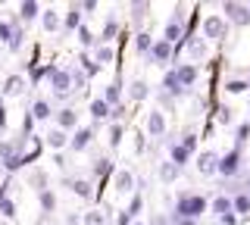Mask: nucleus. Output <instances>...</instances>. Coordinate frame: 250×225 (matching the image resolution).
<instances>
[{
    "label": "nucleus",
    "instance_id": "nucleus-47",
    "mask_svg": "<svg viewBox=\"0 0 250 225\" xmlns=\"http://www.w3.org/2000/svg\"><path fill=\"white\" fill-rule=\"evenodd\" d=\"M219 222H222V225H238L241 219H238V216H234V213H229V216H222V219H219Z\"/></svg>",
    "mask_w": 250,
    "mask_h": 225
},
{
    "label": "nucleus",
    "instance_id": "nucleus-35",
    "mask_svg": "<svg viewBox=\"0 0 250 225\" xmlns=\"http://www.w3.org/2000/svg\"><path fill=\"white\" fill-rule=\"evenodd\" d=\"M6 188H10V184H3V188H0V213H3V216H16V204L6 197Z\"/></svg>",
    "mask_w": 250,
    "mask_h": 225
},
{
    "label": "nucleus",
    "instance_id": "nucleus-9",
    "mask_svg": "<svg viewBox=\"0 0 250 225\" xmlns=\"http://www.w3.org/2000/svg\"><path fill=\"white\" fill-rule=\"evenodd\" d=\"M166 144H169V160L175 163L178 169H185V166H188V160H191L194 153L188 150V147H185L182 141H172V138H166Z\"/></svg>",
    "mask_w": 250,
    "mask_h": 225
},
{
    "label": "nucleus",
    "instance_id": "nucleus-41",
    "mask_svg": "<svg viewBox=\"0 0 250 225\" xmlns=\"http://www.w3.org/2000/svg\"><path fill=\"white\" fill-rule=\"evenodd\" d=\"M84 225H106V216L100 209H91V213H84Z\"/></svg>",
    "mask_w": 250,
    "mask_h": 225
},
{
    "label": "nucleus",
    "instance_id": "nucleus-15",
    "mask_svg": "<svg viewBox=\"0 0 250 225\" xmlns=\"http://www.w3.org/2000/svg\"><path fill=\"white\" fill-rule=\"evenodd\" d=\"M209 206H213V216H219V219H222V216H229V213H234V204H231L229 194H216Z\"/></svg>",
    "mask_w": 250,
    "mask_h": 225
},
{
    "label": "nucleus",
    "instance_id": "nucleus-2",
    "mask_svg": "<svg viewBox=\"0 0 250 225\" xmlns=\"http://www.w3.org/2000/svg\"><path fill=\"white\" fill-rule=\"evenodd\" d=\"M229 19L225 16H219V13H209V16H203L200 22V35L207 38V41H225L229 38Z\"/></svg>",
    "mask_w": 250,
    "mask_h": 225
},
{
    "label": "nucleus",
    "instance_id": "nucleus-23",
    "mask_svg": "<svg viewBox=\"0 0 250 225\" xmlns=\"http://www.w3.org/2000/svg\"><path fill=\"white\" fill-rule=\"evenodd\" d=\"M62 28H66V32H75V28H82V3H72V6H69Z\"/></svg>",
    "mask_w": 250,
    "mask_h": 225
},
{
    "label": "nucleus",
    "instance_id": "nucleus-52",
    "mask_svg": "<svg viewBox=\"0 0 250 225\" xmlns=\"http://www.w3.org/2000/svg\"><path fill=\"white\" fill-rule=\"evenodd\" d=\"M241 184H244V191H247V194H250V172H247V175H244V182H241Z\"/></svg>",
    "mask_w": 250,
    "mask_h": 225
},
{
    "label": "nucleus",
    "instance_id": "nucleus-14",
    "mask_svg": "<svg viewBox=\"0 0 250 225\" xmlns=\"http://www.w3.org/2000/svg\"><path fill=\"white\" fill-rule=\"evenodd\" d=\"M22 91H25V79L22 75H10L3 82V88H0V97H19Z\"/></svg>",
    "mask_w": 250,
    "mask_h": 225
},
{
    "label": "nucleus",
    "instance_id": "nucleus-37",
    "mask_svg": "<svg viewBox=\"0 0 250 225\" xmlns=\"http://www.w3.org/2000/svg\"><path fill=\"white\" fill-rule=\"evenodd\" d=\"M38 200H41V209H44V213H50V209L57 206V197H53V191H50V188H44L41 194H38Z\"/></svg>",
    "mask_w": 250,
    "mask_h": 225
},
{
    "label": "nucleus",
    "instance_id": "nucleus-48",
    "mask_svg": "<svg viewBox=\"0 0 250 225\" xmlns=\"http://www.w3.org/2000/svg\"><path fill=\"white\" fill-rule=\"evenodd\" d=\"M66 225H84V219H82V216H75V213H72V216H66Z\"/></svg>",
    "mask_w": 250,
    "mask_h": 225
},
{
    "label": "nucleus",
    "instance_id": "nucleus-44",
    "mask_svg": "<svg viewBox=\"0 0 250 225\" xmlns=\"http://www.w3.org/2000/svg\"><path fill=\"white\" fill-rule=\"evenodd\" d=\"M122 144V125H113L109 128V147H119Z\"/></svg>",
    "mask_w": 250,
    "mask_h": 225
},
{
    "label": "nucleus",
    "instance_id": "nucleus-29",
    "mask_svg": "<svg viewBox=\"0 0 250 225\" xmlns=\"http://www.w3.org/2000/svg\"><path fill=\"white\" fill-rule=\"evenodd\" d=\"M250 141V119L247 122H241L238 128H234V147H241V150H244V144Z\"/></svg>",
    "mask_w": 250,
    "mask_h": 225
},
{
    "label": "nucleus",
    "instance_id": "nucleus-12",
    "mask_svg": "<svg viewBox=\"0 0 250 225\" xmlns=\"http://www.w3.org/2000/svg\"><path fill=\"white\" fill-rule=\"evenodd\" d=\"M135 172H131V169H119V172L113 175V188L119 191V194H131L135 191Z\"/></svg>",
    "mask_w": 250,
    "mask_h": 225
},
{
    "label": "nucleus",
    "instance_id": "nucleus-30",
    "mask_svg": "<svg viewBox=\"0 0 250 225\" xmlns=\"http://www.w3.org/2000/svg\"><path fill=\"white\" fill-rule=\"evenodd\" d=\"M109 169H113V163H109L106 157H97V160H94V166H91V175L94 178H104V175H109Z\"/></svg>",
    "mask_w": 250,
    "mask_h": 225
},
{
    "label": "nucleus",
    "instance_id": "nucleus-28",
    "mask_svg": "<svg viewBox=\"0 0 250 225\" xmlns=\"http://www.w3.org/2000/svg\"><path fill=\"white\" fill-rule=\"evenodd\" d=\"M216 122H219V125H231V122H234V110H231L229 103H219L216 106Z\"/></svg>",
    "mask_w": 250,
    "mask_h": 225
},
{
    "label": "nucleus",
    "instance_id": "nucleus-53",
    "mask_svg": "<svg viewBox=\"0 0 250 225\" xmlns=\"http://www.w3.org/2000/svg\"><path fill=\"white\" fill-rule=\"evenodd\" d=\"M247 88H250V79H247Z\"/></svg>",
    "mask_w": 250,
    "mask_h": 225
},
{
    "label": "nucleus",
    "instance_id": "nucleus-25",
    "mask_svg": "<svg viewBox=\"0 0 250 225\" xmlns=\"http://www.w3.org/2000/svg\"><path fill=\"white\" fill-rule=\"evenodd\" d=\"M104 100H106L109 106H119V100H122V82H119V79L106 84V91H104Z\"/></svg>",
    "mask_w": 250,
    "mask_h": 225
},
{
    "label": "nucleus",
    "instance_id": "nucleus-50",
    "mask_svg": "<svg viewBox=\"0 0 250 225\" xmlns=\"http://www.w3.org/2000/svg\"><path fill=\"white\" fill-rule=\"evenodd\" d=\"M0 128H6V110H3V100H0Z\"/></svg>",
    "mask_w": 250,
    "mask_h": 225
},
{
    "label": "nucleus",
    "instance_id": "nucleus-11",
    "mask_svg": "<svg viewBox=\"0 0 250 225\" xmlns=\"http://www.w3.org/2000/svg\"><path fill=\"white\" fill-rule=\"evenodd\" d=\"M147 135L150 138H166V116H163V110L147 113Z\"/></svg>",
    "mask_w": 250,
    "mask_h": 225
},
{
    "label": "nucleus",
    "instance_id": "nucleus-39",
    "mask_svg": "<svg viewBox=\"0 0 250 225\" xmlns=\"http://www.w3.org/2000/svg\"><path fill=\"white\" fill-rule=\"evenodd\" d=\"M147 13H150V3H144V0H141V3H131V19L135 22H141Z\"/></svg>",
    "mask_w": 250,
    "mask_h": 225
},
{
    "label": "nucleus",
    "instance_id": "nucleus-27",
    "mask_svg": "<svg viewBox=\"0 0 250 225\" xmlns=\"http://www.w3.org/2000/svg\"><path fill=\"white\" fill-rule=\"evenodd\" d=\"M116 35H119V22H116V19H106L104 22V32H100V44H109Z\"/></svg>",
    "mask_w": 250,
    "mask_h": 225
},
{
    "label": "nucleus",
    "instance_id": "nucleus-4",
    "mask_svg": "<svg viewBox=\"0 0 250 225\" xmlns=\"http://www.w3.org/2000/svg\"><path fill=\"white\" fill-rule=\"evenodd\" d=\"M182 47H185V53H188V63L197 66L200 60H207V53H209V41H207L203 35H188Z\"/></svg>",
    "mask_w": 250,
    "mask_h": 225
},
{
    "label": "nucleus",
    "instance_id": "nucleus-21",
    "mask_svg": "<svg viewBox=\"0 0 250 225\" xmlns=\"http://www.w3.org/2000/svg\"><path fill=\"white\" fill-rule=\"evenodd\" d=\"M147 94H150V84H147L144 79H135L128 84V97L135 100V103H141V100H147Z\"/></svg>",
    "mask_w": 250,
    "mask_h": 225
},
{
    "label": "nucleus",
    "instance_id": "nucleus-8",
    "mask_svg": "<svg viewBox=\"0 0 250 225\" xmlns=\"http://www.w3.org/2000/svg\"><path fill=\"white\" fill-rule=\"evenodd\" d=\"M219 160H222V153H216V150H200V153H197V172H200V175H219Z\"/></svg>",
    "mask_w": 250,
    "mask_h": 225
},
{
    "label": "nucleus",
    "instance_id": "nucleus-1",
    "mask_svg": "<svg viewBox=\"0 0 250 225\" xmlns=\"http://www.w3.org/2000/svg\"><path fill=\"white\" fill-rule=\"evenodd\" d=\"M209 200L203 194H194V191H182L175 197V209H172V219H200L207 213Z\"/></svg>",
    "mask_w": 250,
    "mask_h": 225
},
{
    "label": "nucleus",
    "instance_id": "nucleus-16",
    "mask_svg": "<svg viewBox=\"0 0 250 225\" xmlns=\"http://www.w3.org/2000/svg\"><path fill=\"white\" fill-rule=\"evenodd\" d=\"M75 125H78V113L72 110V106H62V110L57 113V128L69 131V128H75Z\"/></svg>",
    "mask_w": 250,
    "mask_h": 225
},
{
    "label": "nucleus",
    "instance_id": "nucleus-6",
    "mask_svg": "<svg viewBox=\"0 0 250 225\" xmlns=\"http://www.w3.org/2000/svg\"><path fill=\"white\" fill-rule=\"evenodd\" d=\"M50 88H53V94L57 97H69L75 91V84H72V69H57V72L50 75Z\"/></svg>",
    "mask_w": 250,
    "mask_h": 225
},
{
    "label": "nucleus",
    "instance_id": "nucleus-7",
    "mask_svg": "<svg viewBox=\"0 0 250 225\" xmlns=\"http://www.w3.org/2000/svg\"><path fill=\"white\" fill-rule=\"evenodd\" d=\"M175 53H178V50L172 47L169 41H163V38H156V44H153V50H150V57H147V60H150L153 66H169L172 60H175Z\"/></svg>",
    "mask_w": 250,
    "mask_h": 225
},
{
    "label": "nucleus",
    "instance_id": "nucleus-46",
    "mask_svg": "<svg viewBox=\"0 0 250 225\" xmlns=\"http://www.w3.org/2000/svg\"><path fill=\"white\" fill-rule=\"evenodd\" d=\"M31 128H35V116L25 113L22 116V135H31Z\"/></svg>",
    "mask_w": 250,
    "mask_h": 225
},
{
    "label": "nucleus",
    "instance_id": "nucleus-18",
    "mask_svg": "<svg viewBox=\"0 0 250 225\" xmlns=\"http://www.w3.org/2000/svg\"><path fill=\"white\" fill-rule=\"evenodd\" d=\"M156 175H160V182H163V184H172V182H175L178 175H182V169H178V166H175L172 160H166V163H160V169H156Z\"/></svg>",
    "mask_w": 250,
    "mask_h": 225
},
{
    "label": "nucleus",
    "instance_id": "nucleus-38",
    "mask_svg": "<svg viewBox=\"0 0 250 225\" xmlns=\"http://www.w3.org/2000/svg\"><path fill=\"white\" fill-rule=\"evenodd\" d=\"M13 32H16V22L0 19V44H10L13 41Z\"/></svg>",
    "mask_w": 250,
    "mask_h": 225
},
{
    "label": "nucleus",
    "instance_id": "nucleus-10",
    "mask_svg": "<svg viewBox=\"0 0 250 225\" xmlns=\"http://www.w3.org/2000/svg\"><path fill=\"white\" fill-rule=\"evenodd\" d=\"M175 75H178V82H182V88L191 91L194 82H197V75H200V66H194V63H178V66H175Z\"/></svg>",
    "mask_w": 250,
    "mask_h": 225
},
{
    "label": "nucleus",
    "instance_id": "nucleus-22",
    "mask_svg": "<svg viewBox=\"0 0 250 225\" xmlns=\"http://www.w3.org/2000/svg\"><path fill=\"white\" fill-rule=\"evenodd\" d=\"M91 141H94V128H78V131H75V138H72V144H69V147H72L75 153H82V150H84V147H88Z\"/></svg>",
    "mask_w": 250,
    "mask_h": 225
},
{
    "label": "nucleus",
    "instance_id": "nucleus-43",
    "mask_svg": "<svg viewBox=\"0 0 250 225\" xmlns=\"http://www.w3.org/2000/svg\"><path fill=\"white\" fill-rule=\"evenodd\" d=\"M182 144L194 153V150H197V135H194V131H185V135H182Z\"/></svg>",
    "mask_w": 250,
    "mask_h": 225
},
{
    "label": "nucleus",
    "instance_id": "nucleus-33",
    "mask_svg": "<svg viewBox=\"0 0 250 225\" xmlns=\"http://www.w3.org/2000/svg\"><path fill=\"white\" fill-rule=\"evenodd\" d=\"M38 13H41V6H38L35 0H28V3H19V16L25 19V22H31V19L38 16Z\"/></svg>",
    "mask_w": 250,
    "mask_h": 225
},
{
    "label": "nucleus",
    "instance_id": "nucleus-36",
    "mask_svg": "<svg viewBox=\"0 0 250 225\" xmlns=\"http://www.w3.org/2000/svg\"><path fill=\"white\" fill-rule=\"evenodd\" d=\"M44 28H47V32H60V28H62V22H60V13L47 10V13H44Z\"/></svg>",
    "mask_w": 250,
    "mask_h": 225
},
{
    "label": "nucleus",
    "instance_id": "nucleus-54",
    "mask_svg": "<svg viewBox=\"0 0 250 225\" xmlns=\"http://www.w3.org/2000/svg\"><path fill=\"white\" fill-rule=\"evenodd\" d=\"M135 225H144V222H135Z\"/></svg>",
    "mask_w": 250,
    "mask_h": 225
},
{
    "label": "nucleus",
    "instance_id": "nucleus-32",
    "mask_svg": "<svg viewBox=\"0 0 250 225\" xmlns=\"http://www.w3.org/2000/svg\"><path fill=\"white\" fill-rule=\"evenodd\" d=\"M31 116H35V119H50L53 110H50V103H47V100H35V106H31Z\"/></svg>",
    "mask_w": 250,
    "mask_h": 225
},
{
    "label": "nucleus",
    "instance_id": "nucleus-17",
    "mask_svg": "<svg viewBox=\"0 0 250 225\" xmlns=\"http://www.w3.org/2000/svg\"><path fill=\"white\" fill-rule=\"evenodd\" d=\"M91 116H94V122H104V119H109V116H113V106L106 103L104 97H97V100H91Z\"/></svg>",
    "mask_w": 250,
    "mask_h": 225
},
{
    "label": "nucleus",
    "instance_id": "nucleus-13",
    "mask_svg": "<svg viewBox=\"0 0 250 225\" xmlns=\"http://www.w3.org/2000/svg\"><path fill=\"white\" fill-rule=\"evenodd\" d=\"M66 188L72 191L75 197H82V200H91L94 197V188H91L88 178H66Z\"/></svg>",
    "mask_w": 250,
    "mask_h": 225
},
{
    "label": "nucleus",
    "instance_id": "nucleus-3",
    "mask_svg": "<svg viewBox=\"0 0 250 225\" xmlns=\"http://www.w3.org/2000/svg\"><path fill=\"white\" fill-rule=\"evenodd\" d=\"M241 172H244V150H241V147H231V150L222 153V160H219V175L238 178Z\"/></svg>",
    "mask_w": 250,
    "mask_h": 225
},
{
    "label": "nucleus",
    "instance_id": "nucleus-45",
    "mask_svg": "<svg viewBox=\"0 0 250 225\" xmlns=\"http://www.w3.org/2000/svg\"><path fill=\"white\" fill-rule=\"evenodd\" d=\"M84 82H88V75H84L82 69H72V84H75V91H82Z\"/></svg>",
    "mask_w": 250,
    "mask_h": 225
},
{
    "label": "nucleus",
    "instance_id": "nucleus-5",
    "mask_svg": "<svg viewBox=\"0 0 250 225\" xmlns=\"http://www.w3.org/2000/svg\"><path fill=\"white\" fill-rule=\"evenodd\" d=\"M222 16L229 19V25L244 28V25H250V3H234V0H229V3H222Z\"/></svg>",
    "mask_w": 250,
    "mask_h": 225
},
{
    "label": "nucleus",
    "instance_id": "nucleus-19",
    "mask_svg": "<svg viewBox=\"0 0 250 225\" xmlns=\"http://www.w3.org/2000/svg\"><path fill=\"white\" fill-rule=\"evenodd\" d=\"M44 144H47V147H53V150H62V147L72 144V141L66 138V131H62V128H50V131L44 135Z\"/></svg>",
    "mask_w": 250,
    "mask_h": 225
},
{
    "label": "nucleus",
    "instance_id": "nucleus-26",
    "mask_svg": "<svg viewBox=\"0 0 250 225\" xmlns=\"http://www.w3.org/2000/svg\"><path fill=\"white\" fill-rule=\"evenodd\" d=\"M94 60H97L100 66L113 63V60H116V50H113V44H97V47H94Z\"/></svg>",
    "mask_w": 250,
    "mask_h": 225
},
{
    "label": "nucleus",
    "instance_id": "nucleus-40",
    "mask_svg": "<svg viewBox=\"0 0 250 225\" xmlns=\"http://www.w3.org/2000/svg\"><path fill=\"white\" fill-rule=\"evenodd\" d=\"M141 209H144V197H141V194H135V197H131V204H128V209H125V213L131 216V219H138V213Z\"/></svg>",
    "mask_w": 250,
    "mask_h": 225
},
{
    "label": "nucleus",
    "instance_id": "nucleus-51",
    "mask_svg": "<svg viewBox=\"0 0 250 225\" xmlns=\"http://www.w3.org/2000/svg\"><path fill=\"white\" fill-rule=\"evenodd\" d=\"M172 225H197V219H172Z\"/></svg>",
    "mask_w": 250,
    "mask_h": 225
},
{
    "label": "nucleus",
    "instance_id": "nucleus-31",
    "mask_svg": "<svg viewBox=\"0 0 250 225\" xmlns=\"http://www.w3.org/2000/svg\"><path fill=\"white\" fill-rule=\"evenodd\" d=\"M78 63H82V72L88 75V79H91V75H97V72H100V63H97V60H91L88 53H82V57H78Z\"/></svg>",
    "mask_w": 250,
    "mask_h": 225
},
{
    "label": "nucleus",
    "instance_id": "nucleus-24",
    "mask_svg": "<svg viewBox=\"0 0 250 225\" xmlns=\"http://www.w3.org/2000/svg\"><path fill=\"white\" fill-rule=\"evenodd\" d=\"M153 38H150V32H138L135 35V50L141 53V57H150V50H153Z\"/></svg>",
    "mask_w": 250,
    "mask_h": 225
},
{
    "label": "nucleus",
    "instance_id": "nucleus-20",
    "mask_svg": "<svg viewBox=\"0 0 250 225\" xmlns=\"http://www.w3.org/2000/svg\"><path fill=\"white\" fill-rule=\"evenodd\" d=\"M231 204H234V216H238V219H244V216H250V194H247V191H238V194H231Z\"/></svg>",
    "mask_w": 250,
    "mask_h": 225
},
{
    "label": "nucleus",
    "instance_id": "nucleus-42",
    "mask_svg": "<svg viewBox=\"0 0 250 225\" xmlns=\"http://www.w3.org/2000/svg\"><path fill=\"white\" fill-rule=\"evenodd\" d=\"M22 38H25V32H22V25L16 22V32H13V41H10V50H19V47H22Z\"/></svg>",
    "mask_w": 250,
    "mask_h": 225
},
{
    "label": "nucleus",
    "instance_id": "nucleus-34",
    "mask_svg": "<svg viewBox=\"0 0 250 225\" xmlns=\"http://www.w3.org/2000/svg\"><path fill=\"white\" fill-rule=\"evenodd\" d=\"M222 88H225V94H244V91H250L244 79H229Z\"/></svg>",
    "mask_w": 250,
    "mask_h": 225
},
{
    "label": "nucleus",
    "instance_id": "nucleus-49",
    "mask_svg": "<svg viewBox=\"0 0 250 225\" xmlns=\"http://www.w3.org/2000/svg\"><path fill=\"white\" fill-rule=\"evenodd\" d=\"M82 10H84V13H94V10H97V3H94V0H84Z\"/></svg>",
    "mask_w": 250,
    "mask_h": 225
}]
</instances>
